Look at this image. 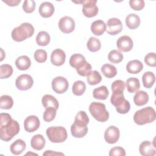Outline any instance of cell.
Listing matches in <instances>:
<instances>
[{
	"mask_svg": "<svg viewBox=\"0 0 156 156\" xmlns=\"http://www.w3.org/2000/svg\"><path fill=\"white\" fill-rule=\"evenodd\" d=\"M0 124V138L3 141L11 140L20 132L18 122L13 119L9 113H1Z\"/></svg>",
	"mask_w": 156,
	"mask_h": 156,
	"instance_id": "cell-1",
	"label": "cell"
},
{
	"mask_svg": "<svg viewBox=\"0 0 156 156\" xmlns=\"http://www.w3.org/2000/svg\"><path fill=\"white\" fill-rule=\"evenodd\" d=\"M156 118L155 110L151 107H147L136 111L133 115L134 122L140 126L152 122Z\"/></svg>",
	"mask_w": 156,
	"mask_h": 156,
	"instance_id": "cell-2",
	"label": "cell"
},
{
	"mask_svg": "<svg viewBox=\"0 0 156 156\" xmlns=\"http://www.w3.org/2000/svg\"><path fill=\"white\" fill-rule=\"evenodd\" d=\"M34 33V28L33 26L29 23H23L13 29L11 35L13 40L20 42L31 37Z\"/></svg>",
	"mask_w": 156,
	"mask_h": 156,
	"instance_id": "cell-3",
	"label": "cell"
},
{
	"mask_svg": "<svg viewBox=\"0 0 156 156\" xmlns=\"http://www.w3.org/2000/svg\"><path fill=\"white\" fill-rule=\"evenodd\" d=\"M110 102L116 107V110L118 113L126 114L130 109V103L125 99L123 92H113Z\"/></svg>",
	"mask_w": 156,
	"mask_h": 156,
	"instance_id": "cell-4",
	"label": "cell"
},
{
	"mask_svg": "<svg viewBox=\"0 0 156 156\" xmlns=\"http://www.w3.org/2000/svg\"><path fill=\"white\" fill-rule=\"evenodd\" d=\"M89 111L93 117L99 122H105L109 118L104 104L99 102H91L89 106Z\"/></svg>",
	"mask_w": 156,
	"mask_h": 156,
	"instance_id": "cell-5",
	"label": "cell"
},
{
	"mask_svg": "<svg viewBox=\"0 0 156 156\" xmlns=\"http://www.w3.org/2000/svg\"><path fill=\"white\" fill-rule=\"evenodd\" d=\"M46 133L49 140L55 143L64 142L68 136L66 130L62 126L50 127L47 129Z\"/></svg>",
	"mask_w": 156,
	"mask_h": 156,
	"instance_id": "cell-6",
	"label": "cell"
},
{
	"mask_svg": "<svg viewBox=\"0 0 156 156\" xmlns=\"http://www.w3.org/2000/svg\"><path fill=\"white\" fill-rule=\"evenodd\" d=\"M82 2V12L85 16L87 18H92L95 16L98 13V7L96 5L97 1L87 0L83 1Z\"/></svg>",
	"mask_w": 156,
	"mask_h": 156,
	"instance_id": "cell-7",
	"label": "cell"
},
{
	"mask_svg": "<svg viewBox=\"0 0 156 156\" xmlns=\"http://www.w3.org/2000/svg\"><path fill=\"white\" fill-rule=\"evenodd\" d=\"M34 83L32 77L26 74H23L19 76L15 81V85L16 88L22 91L27 90L30 89Z\"/></svg>",
	"mask_w": 156,
	"mask_h": 156,
	"instance_id": "cell-8",
	"label": "cell"
},
{
	"mask_svg": "<svg viewBox=\"0 0 156 156\" xmlns=\"http://www.w3.org/2000/svg\"><path fill=\"white\" fill-rule=\"evenodd\" d=\"M68 82L63 77L57 76L52 81V88L54 91L58 94L65 93L68 88Z\"/></svg>",
	"mask_w": 156,
	"mask_h": 156,
	"instance_id": "cell-9",
	"label": "cell"
},
{
	"mask_svg": "<svg viewBox=\"0 0 156 156\" xmlns=\"http://www.w3.org/2000/svg\"><path fill=\"white\" fill-rule=\"evenodd\" d=\"M122 30V24L120 20L116 18H110L106 24V31L111 35H115Z\"/></svg>",
	"mask_w": 156,
	"mask_h": 156,
	"instance_id": "cell-10",
	"label": "cell"
},
{
	"mask_svg": "<svg viewBox=\"0 0 156 156\" xmlns=\"http://www.w3.org/2000/svg\"><path fill=\"white\" fill-rule=\"evenodd\" d=\"M58 27L60 30L65 34L72 32L75 28V22L74 20L69 16L62 17L58 22Z\"/></svg>",
	"mask_w": 156,
	"mask_h": 156,
	"instance_id": "cell-11",
	"label": "cell"
},
{
	"mask_svg": "<svg viewBox=\"0 0 156 156\" xmlns=\"http://www.w3.org/2000/svg\"><path fill=\"white\" fill-rule=\"evenodd\" d=\"M120 135V132L117 127L114 126H109L105 131L104 138L107 143L109 144H113L116 143Z\"/></svg>",
	"mask_w": 156,
	"mask_h": 156,
	"instance_id": "cell-12",
	"label": "cell"
},
{
	"mask_svg": "<svg viewBox=\"0 0 156 156\" xmlns=\"http://www.w3.org/2000/svg\"><path fill=\"white\" fill-rule=\"evenodd\" d=\"M40 122L38 118L34 115H30L27 117L24 121V127L27 132H34L40 127Z\"/></svg>",
	"mask_w": 156,
	"mask_h": 156,
	"instance_id": "cell-13",
	"label": "cell"
},
{
	"mask_svg": "<svg viewBox=\"0 0 156 156\" xmlns=\"http://www.w3.org/2000/svg\"><path fill=\"white\" fill-rule=\"evenodd\" d=\"M116 46L118 49L122 52H129L133 48V43L131 38L127 35L120 37L117 41Z\"/></svg>",
	"mask_w": 156,
	"mask_h": 156,
	"instance_id": "cell-14",
	"label": "cell"
},
{
	"mask_svg": "<svg viewBox=\"0 0 156 156\" xmlns=\"http://www.w3.org/2000/svg\"><path fill=\"white\" fill-rule=\"evenodd\" d=\"M66 55L65 52L60 49H54L51 55V62L55 66H61L65 62Z\"/></svg>",
	"mask_w": 156,
	"mask_h": 156,
	"instance_id": "cell-15",
	"label": "cell"
},
{
	"mask_svg": "<svg viewBox=\"0 0 156 156\" xmlns=\"http://www.w3.org/2000/svg\"><path fill=\"white\" fill-rule=\"evenodd\" d=\"M155 146L149 141H143L139 146V151L141 155L153 156L155 155Z\"/></svg>",
	"mask_w": 156,
	"mask_h": 156,
	"instance_id": "cell-16",
	"label": "cell"
},
{
	"mask_svg": "<svg viewBox=\"0 0 156 156\" xmlns=\"http://www.w3.org/2000/svg\"><path fill=\"white\" fill-rule=\"evenodd\" d=\"M38 12L40 16L43 18L51 17L54 12V5L49 2H44L40 5Z\"/></svg>",
	"mask_w": 156,
	"mask_h": 156,
	"instance_id": "cell-17",
	"label": "cell"
},
{
	"mask_svg": "<svg viewBox=\"0 0 156 156\" xmlns=\"http://www.w3.org/2000/svg\"><path fill=\"white\" fill-rule=\"evenodd\" d=\"M91 30L94 35L100 36L106 30V24L101 20L94 21L91 25Z\"/></svg>",
	"mask_w": 156,
	"mask_h": 156,
	"instance_id": "cell-18",
	"label": "cell"
},
{
	"mask_svg": "<svg viewBox=\"0 0 156 156\" xmlns=\"http://www.w3.org/2000/svg\"><path fill=\"white\" fill-rule=\"evenodd\" d=\"M143 68V63L138 60L129 61L126 65V69L130 74H138Z\"/></svg>",
	"mask_w": 156,
	"mask_h": 156,
	"instance_id": "cell-19",
	"label": "cell"
},
{
	"mask_svg": "<svg viewBox=\"0 0 156 156\" xmlns=\"http://www.w3.org/2000/svg\"><path fill=\"white\" fill-rule=\"evenodd\" d=\"M140 18L135 13H130L126 18V26L130 29H135L138 28L140 24Z\"/></svg>",
	"mask_w": 156,
	"mask_h": 156,
	"instance_id": "cell-20",
	"label": "cell"
},
{
	"mask_svg": "<svg viewBox=\"0 0 156 156\" xmlns=\"http://www.w3.org/2000/svg\"><path fill=\"white\" fill-rule=\"evenodd\" d=\"M42 104L45 108L49 107H53L56 110L58 108V102L55 98L51 94H45L43 96L41 99Z\"/></svg>",
	"mask_w": 156,
	"mask_h": 156,
	"instance_id": "cell-21",
	"label": "cell"
},
{
	"mask_svg": "<svg viewBox=\"0 0 156 156\" xmlns=\"http://www.w3.org/2000/svg\"><path fill=\"white\" fill-rule=\"evenodd\" d=\"M45 139L42 135L37 134L34 135L30 141V145L35 150L40 151L45 146Z\"/></svg>",
	"mask_w": 156,
	"mask_h": 156,
	"instance_id": "cell-22",
	"label": "cell"
},
{
	"mask_svg": "<svg viewBox=\"0 0 156 156\" xmlns=\"http://www.w3.org/2000/svg\"><path fill=\"white\" fill-rule=\"evenodd\" d=\"M26 147V143L21 139H18L10 145V149L13 154L18 155L25 150Z\"/></svg>",
	"mask_w": 156,
	"mask_h": 156,
	"instance_id": "cell-23",
	"label": "cell"
},
{
	"mask_svg": "<svg viewBox=\"0 0 156 156\" xmlns=\"http://www.w3.org/2000/svg\"><path fill=\"white\" fill-rule=\"evenodd\" d=\"M148 101L149 95L144 91H137L133 97V102L137 106H143L146 104L148 102Z\"/></svg>",
	"mask_w": 156,
	"mask_h": 156,
	"instance_id": "cell-24",
	"label": "cell"
},
{
	"mask_svg": "<svg viewBox=\"0 0 156 156\" xmlns=\"http://www.w3.org/2000/svg\"><path fill=\"white\" fill-rule=\"evenodd\" d=\"M71 132L75 138H82L87 135L88 127L87 126H80L73 123L71 126Z\"/></svg>",
	"mask_w": 156,
	"mask_h": 156,
	"instance_id": "cell-25",
	"label": "cell"
},
{
	"mask_svg": "<svg viewBox=\"0 0 156 156\" xmlns=\"http://www.w3.org/2000/svg\"><path fill=\"white\" fill-rule=\"evenodd\" d=\"M15 65L20 70H27L31 65V61L27 55H21L16 60Z\"/></svg>",
	"mask_w": 156,
	"mask_h": 156,
	"instance_id": "cell-26",
	"label": "cell"
},
{
	"mask_svg": "<svg viewBox=\"0 0 156 156\" xmlns=\"http://www.w3.org/2000/svg\"><path fill=\"white\" fill-rule=\"evenodd\" d=\"M108 90L105 85L96 88L93 91V98L99 100H105L108 98Z\"/></svg>",
	"mask_w": 156,
	"mask_h": 156,
	"instance_id": "cell-27",
	"label": "cell"
},
{
	"mask_svg": "<svg viewBox=\"0 0 156 156\" xmlns=\"http://www.w3.org/2000/svg\"><path fill=\"white\" fill-rule=\"evenodd\" d=\"M142 81L143 86L145 88H151L155 81V77L154 74L151 71H147L144 73L142 76Z\"/></svg>",
	"mask_w": 156,
	"mask_h": 156,
	"instance_id": "cell-28",
	"label": "cell"
},
{
	"mask_svg": "<svg viewBox=\"0 0 156 156\" xmlns=\"http://www.w3.org/2000/svg\"><path fill=\"white\" fill-rule=\"evenodd\" d=\"M126 87L127 91L133 93L136 92L140 88L139 80L136 77H130L126 80Z\"/></svg>",
	"mask_w": 156,
	"mask_h": 156,
	"instance_id": "cell-29",
	"label": "cell"
},
{
	"mask_svg": "<svg viewBox=\"0 0 156 156\" xmlns=\"http://www.w3.org/2000/svg\"><path fill=\"white\" fill-rule=\"evenodd\" d=\"M101 72L107 78H113L117 74L116 67L111 64H105L101 67Z\"/></svg>",
	"mask_w": 156,
	"mask_h": 156,
	"instance_id": "cell-30",
	"label": "cell"
},
{
	"mask_svg": "<svg viewBox=\"0 0 156 156\" xmlns=\"http://www.w3.org/2000/svg\"><path fill=\"white\" fill-rule=\"evenodd\" d=\"M89 122V118L84 111L79 112L74 119V122L76 125L80 126H87Z\"/></svg>",
	"mask_w": 156,
	"mask_h": 156,
	"instance_id": "cell-31",
	"label": "cell"
},
{
	"mask_svg": "<svg viewBox=\"0 0 156 156\" xmlns=\"http://www.w3.org/2000/svg\"><path fill=\"white\" fill-rule=\"evenodd\" d=\"M50 36L46 31L40 32L36 37V42L39 46H44L48 45L50 42Z\"/></svg>",
	"mask_w": 156,
	"mask_h": 156,
	"instance_id": "cell-32",
	"label": "cell"
},
{
	"mask_svg": "<svg viewBox=\"0 0 156 156\" xmlns=\"http://www.w3.org/2000/svg\"><path fill=\"white\" fill-rule=\"evenodd\" d=\"M87 47L88 49L91 52H97L99 51L101 48V41L98 38L91 37L87 42Z\"/></svg>",
	"mask_w": 156,
	"mask_h": 156,
	"instance_id": "cell-33",
	"label": "cell"
},
{
	"mask_svg": "<svg viewBox=\"0 0 156 156\" xmlns=\"http://www.w3.org/2000/svg\"><path fill=\"white\" fill-rule=\"evenodd\" d=\"M77 73L81 76H87L91 71V66L86 60L83 61L76 68Z\"/></svg>",
	"mask_w": 156,
	"mask_h": 156,
	"instance_id": "cell-34",
	"label": "cell"
},
{
	"mask_svg": "<svg viewBox=\"0 0 156 156\" xmlns=\"http://www.w3.org/2000/svg\"><path fill=\"white\" fill-rule=\"evenodd\" d=\"M102 80V77L100 73L96 71H92L90 73V74L87 76V81L88 84L91 85H95L96 84L99 83Z\"/></svg>",
	"mask_w": 156,
	"mask_h": 156,
	"instance_id": "cell-35",
	"label": "cell"
},
{
	"mask_svg": "<svg viewBox=\"0 0 156 156\" xmlns=\"http://www.w3.org/2000/svg\"><path fill=\"white\" fill-rule=\"evenodd\" d=\"M86 90L85 83L82 80L76 81L73 85L72 91L74 95L81 96L82 95Z\"/></svg>",
	"mask_w": 156,
	"mask_h": 156,
	"instance_id": "cell-36",
	"label": "cell"
},
{
	"mask_svg": "<svg viewBox=\"0 0 156 156\" xmlns=\"http://www.w3.org/2000/svg\"><path fill=\"white\" fill-rule=\"evenodd\" d=\"M108 58L112 63H119L123 60V55L119 51L114 49L108 53Z\"/></svg>",
	"mask_w": 156,
	"mask_h": 156,
	"instance_id": "cell-37",
	"label": "cell"
},
{
	"mask_svg": "<svg viewBox=\"0 0 156 156\" xmlns=\"http://www.w3.org/2000/svg\"><path fill=\"white\" fill-rule=\"evenodd\" d=\"M86 60L85 57L80 54H74L69 58V65L75 69L81 64L83 61Z\"/></svg>",
	"mask_w": 156,
	"mask_h": 156,
	"instance_id": "cell-38",
	"label": "cell"
},
{
	"mask_svg": "<svg viewBox=\"0 0 156 156\" xmlns=\"http://www.w3.org/2000/svg\"><path fill=\"white\" fill-rule=\"evenodd\" d=\"M13 105V101L11 96L2 95L0 98V107L2 109H10Z\"/></svg>",
	"mask_w": 156,
	"mask_h": 156,
	"instance_id": "cell-39",
	"label": "cell"
},
{
	"mask_svg": "<svg viewBox=\"0 0 156 156\" xmlns=\"http://www.w3.org/2000/svg\"><path fill=\"white\" fill-rule=\"evenodd\" d=\"M1 76V79H7L10 77L13 73V68L11 65L8 64H4L0 66Z\"/></svg>",
	"mask_w": 156,
	"mask_h": 156,
	"instance_id": "cell-40",
	"label": "cell"
},
{
	"mask_svg": "<svg viewBox=\"0 0 156 156\" xmlns=\"http://www.w3.org/2000/svg\"><path fill=\"white\" fill-rule=\"evenodd\" d=\"M56 110H57L53 107L46 108L43 115L44 121L46 122H51L54 120L56 116Z\"/></svg>",
	"mask_w": 156,
	"mask_h": 156,
	"instance_id": "cell-41",
	"label": "cell"
},
{
	"mask_svg": "<svg viewBox=\"0 0 156 156\" xmlns=\"http://www.w3.org/2000/svg\"><path fill=\"white\" fill-rule=\"evenodd\" d=\"M35 60L38 63H44L47 60V52L43 49H37L34 55Z\"/></svg>",
	"mask_w": 156,
	"mask_h": 156,
	"instance_id": "cell-42",
	"label": "cell"
},
{
	"mask_svg": "<svg viewBox=\"0 0 156 156\" xmlns=\"http://www.w3.org/2000/svg\"><path fill=\"white\" fill-rule=\"evenodd\" d=\"M113 92H123L125 89V83L121 80L114 81L111 86Z\"/></svg>",
	"mask_w": 156,
	"mask_h": 156,
	"instance_id": "cell-43",
	"label": "cell"
},
{
	"mask_svg": "<svg viewBox=\"0 0 156 156\" xmlns=\"http://www.w3.org/2000/svg\"><path fill=\"white\" fill-rule=\"evenodd\" d=\"M23 9L26 13H30L35 9V2L33 0H26L23 4Z\"/></svg>",
	"mask_w": 156,
	"mask_h": 156,
	"instance_id": "cell-44",
	"label": "cell"
},
{
	"mask_svg": "<svg viewBox=\"0 0 156 156\" xmlns=\"http://www.w3.org/2000/svg\"><path fill=\"white\" fill-rule=\"evenodd\" d=\"M130 7L135 10H141L144 7V1L143 0H130L129 1Z\"/></svg>",
	"mask_w": 156,
	"mask_h": 156,
	"instance_id": "cell-45",
	"label": "cell"
},
{
	"mask_svg": "<svg viewBox=\"0 0 156 156\" xmlns=\"http://www.w3.org/2000/svg\"><path fill=\"white\" fill-rule=\"evenodd\" d=\"M144 62L149 66L155 67L156 66V58L154 52L148 53L144 57Z\"/></svg>",
	"mask_w": 156,
	"mask_h": 156,
	"instance_id": "cell-46",
	"label": "cell"
},
{
	"mask_svg": "<svg viewBox=\"0 0 156 156\" xmlns=\"http://www.w3.org/2000/svg\"><path fill=\"white\" fill-rule=\"evenodd\" d=\"M110 156L113 155H120V156H125L126 155V151L125 150L119 146H116L112 148L109 152Z\"/></svg>",
	"mask_w": 156,
	"mask_h": 156,
	"instance_id": "cell-47",
	"label": "cell"
},
{
	"mask_svg": "<svg viewBox=\"0 0 156 156\" xmlns=\"http://www.w3.org/2000/svg\"><path fill=\"white\" fill-rule=\"evenodd\" d=\"M2 2L7 4L9 6H16L18 5L19 3H20L21 0H5L2 1Z\"/></svg>",
	"mask_w": 156,
	"mask_h": 156,
	"instance_id": "cell-48",
	"label": "cell"
},
{
	"mask_svg": "<svg viewBox=\"0 0 156 156\" xmlns=\"http://www.w3.org/2000/svg\"><path fill=\"white\" fill-rule=\"evenodd\" d=\"M43 155H64V154L63 153L61 152H55V151H46L43 154Z\"/></svg>",
	"mask_w": 156,
	"mask_h": 156,
	"instance_id": "cell-49",
	"label": "cell"
},
{
	"mask_svg": "<svg viewBox=\"0 0 156 156\" xmlns=\"http://www.w3.org/2000/svg\"><path fill=\"white\" fill-rule=\"evenodd\" d=\"M37 155V154H35V153H32V152H27V154H26V155Z\"/></svg>",
	"mask_w": 156,
	"mask_h": 156,
	"instance_id": "cell-50",
	"label": "cell"
}]
</instances>
